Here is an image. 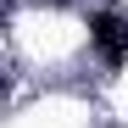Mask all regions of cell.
<instances>
[{"mask_svg":"<svg viewBox=\"0 0 128 128\" xmlns=\"http://www.w3.org/2000/svg\"><path fill=\"white\" fill-rule=\"evenodd\" d=\"M89 50L106 61V67H122L128 61V17L117 6H95L89 11Z\"/></svg>","mask_w":128,"mask_h":128,"instance_id":"obj_1","label":"cell"}]
</instances>
